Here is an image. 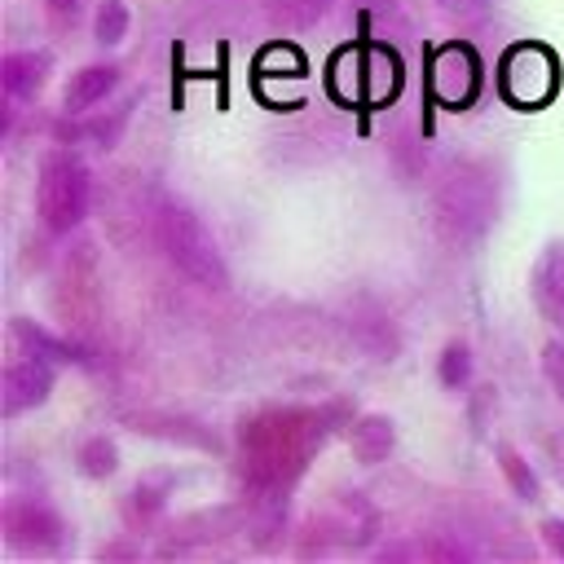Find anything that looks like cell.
Returning <instances> with one entry per match:
<instances>
[{"label": "cell", "instance_id": "obj_1", "mask_svg": "<svg viewBox=\"0 0 564 564\" xmlns=\"http://www.w3.org/2000/svg\"><path fill=\"white\" fill-rule=\"evenodd\" d=\"M498 216V189H494V176L476 163H458L445 172V181L436 185V198H432V220H436V234L445 242H476Z\"/></svg>", "mask_w": 564, "mask_h": 564}, {"label": "cell", "instance_id": "obj_2", "mask_svg": "<svg viewBox=\"0 0 564 564\" xmlns=\"http://www.w3.org/2000/svg\"><path fill=\"white\" fill-rule=\"evenodd\" d=\"M159 242L167 251V260L198 286L207 291H225L229 286V269H225V256L216 247V238L207 234V225L181 207V203H167L163 216H159Z\"/></svg>", "mask_w": 564, "mask_h": 564}, {"label": "cell", "instance_id": "obj_3", "mask_svg": "<svg viewBox=\"0 0 564 564\" xmlns=\"http://www.w3.org/2000/svg\"><path fill=\"white\" fill-rule=\"evenodd\" d=\"M35 207H40V220L53 229V234H70L84 212H88V172L75 154L66 150H53L44 163H40V181H35Z\"/></svg>", "mask_w": 564, "mask_h": 564}, {"label": "cell", "instance_id": "obj_4", "mask_svg": "<svg viewBox=\"0 0 564 564\" xmlns=\"http://www.w3.org/2000/svg\"><path fill=\"white\" fill-rule=\"evenodd\" d=\"M498 75H502V97L516 101V106H524V110L551 101V93H555V84H560V66H555V57H551L542 44H520V48H511V53L502 57V70H498Z\"/></svg>", "mask_w": 564, "mask_h": 564}, {"label": "cell", "instance_id": "obj_5", "mask_svg": "<svg viewBox=\"0 0 564 564\" xmlns=\"http://www.w3.org/2000/svg\"><path fill=\"white\" fill-rule=\"evenodd\" d=\"M53 370H57V361H48L40 352H22L18 361H9L4 379H0V410H4V419L40 405L53 392Z\"/></svg>", "mask_w": 564, "mask_h": 564}, {"label": "cell", "instance_id": "obj_6", "mask_svg": "<svg viewBox=\"0 0 564 564\" xmlns=\"http://www.w3.org/2000/svg\"><path fill=\"white\" fill-rule=\"evenodd\" d=\"M4 533H9V542H13V546L53 551V546H62L66 524H62V516H57L53 507L31 502V498H18V502H9V507H4Z\"/></svg>", "mask_w": 564, "mask_h": 564}, {"label": "cell", "instance_id": "obj_7", "mask_svg": "<svg viewBox=\"0 0 564 564\" xmlns=\"http://www.w3.org/2000/svg\"><path fill=\"white\" fill-rule=\"evenodd\" d=\"M476 75H480V66L467 44H449L432 57V88L445 106H467L476 93Z\"/></svg>", "mask_w": 564, "mask_h": 564}, {"label": "cell", "instance_id": "obj_8", "mask_svg": "<svg viewBox=\"0 0 564 564\" xmlns=\"http://www.w3.org/2000/svg\"><path fill=\"white\" fill-rule=\"evenodd\" d=\"M529 295L538 304V313L564 330V242H546L542 256L533 260V273H529Z\"/></svg>", "mask_w": 564, "mask_h": 564}, {"label": "cell", "instance_id": "obj_9", "mask_svg": "<svg viewBox=\"0 0 564 564\" xmlns=\"http://www.w3.org/2000/svg\"><path fill=\"white\" fill-rule=\"evenodd\" d=\"M48 66H53V57H48V53H35V48L9 53V57L0 62V84H4V93H9V97L31 101V97L44 88Z\"/></svg>", "mask_w": 564, "mask_h": 564}, {"label": "cell", "instance_id": "obj_10", "mask_svg": "<svg viewBox=\"0 0 564 564\" xmlns=\"http://www.w3.org/2000/svg\"><path fill=\"white\" fill-rule=\"evenodd\" d=\"M115 79H119V70H115L110 62H93V66H84V70L70 75V84H66V93H62V106H66L70 115H84L88 106L106 101V93L115 88Z\"/></svg>", "mask_w": 564, "mask_h": 564}, {"label": "cell", "instance_id": "obj_11", "mask_svg": "<svg viewBox=\"0 0 564 564\" xmlns=\"http://www.w3.org/2000/svg\"><path fill=\"white\" fill-rule=\"evenodd\" d=\"M388 449H392V419L370 414V419H361V423L352 427V454H357L361 463H379Z\"/></svg>", "mask_w": 564, "mask_h": 564}, {"label": "cell", "instance_id": "obj_12", "mask_svg": "<svg viewBox=\"0 0 564 564\" xmlns=\"http://www.w3.org/2000/svg\"><path fill=\"white\" fill-rule=\"evenodd\" d=\"M75 463H79V471H84L88 480H106V476L119 467V449H115V441H106V436H88V441L79 445Z\"/></svg>", "mask_w": 564, "mask_h": 564}, {"label": "cell", "instance_id": "obj_13", "mask_svg": "<svg viewBox=\"0 0 564 564\" xmlns=\"http://www.w3.org/2000/svg\"><path fill=\"white\" fill-rule=\"evenodd\" d=\"M494 454H498V467H502V476L511 480L516 498H524V502H538V498H542V489H538V476L529 471V463L520 458V449H511V445H498Z\"/></svg>", "mask_w": 564, "mask_h": 564}, {"label": "cell", "instance_id": "obj_14", "mask_svg": "<svg viewBox=\"0 0 564 564\" xmlns=\"http://www.w3.org/2000/svg\"><path fill=\"white\" fill-rule=\"evenodd\" d=\"M93 35H97V44H119L128 35V4L123 0H101L97 18H93Z\"/></svg>", "mask_w": 564, "mask_h": 564}, {"label": "cell", "instance_id": "obj_15", "mask_svg": "<svg viewBox=\"0 0 564 564\" xmlns=\"http://www.w3.org/2000/svg\"><path fill=\"white\" fill-rule=\"evenodd\" d=\"M436 379H441L445 388H463V383L471 379V352H467L463 344H445V352H441V361H436Z\"/></svg>", "mask_w": 564, "mask_h": 564}, {"label": "cell", "instance_id": "obj_16", "mask_svg": "<svg viewBox=\"0 0 564 564\" xmlns=\"http://www.w3.org/2000/svg\"><path fill=\"white\" fill-rule=\"evenodd\" d=\"M269 4H273V13H278V18H286V22L304 26V22L322 18V9H326L330 0H269Z\"/></svg>", "mask_w": 564, "mask_h": 564}, {"label": "cell", "instance_id": "obj_17", "mask_svg": "<svg viewBox=\"0 0 564 564\" xmlns=\"http://www.w3.org/2000/svg\"><path fill=\"white\" fill-rule=\"evenodd\" d=\"M542 375H546L551 392H555L560 405H564V344H560V339H551V344L542 348Z\"/></svg>", "mask_w": 564, "mask_h": 564}, {"label": "cell", "instance_id": "obj_18", "mask_svg": "<svg viewBox=\"0 0 564 564\" xmlns=\"http://www.w3.org/2000/svg\"><path fill=\"white\" fill-rule=\"evenodd\" d=\"M44 9H48V18L62 22V26L79 18V0H44Z\"/></svg>", "mask_w": 564, "mask_h": 564}, {"label": "cell", "instance_id": "obj_19", "mask_svg": "<svg viewBox=\"0 0 564 564\" xmlns=\"http://www.w3.org/2000/svg\"><path fill=\"white\" fill-rule=\"evenodd\" d=\"M542 542L564 560V520H542Z\"/></svg>", "mask_w": 564, "mask_h": 564}, {"label": "cell", "instance_id": "obj_20", "mask_svg": "<svg viewBox=\"0 0 564 564\" xmlns=\"http://www.w3.org/2000/svg\"><path fill=\"white\" fill-rule=\"evenodd\" d=\"M445 4H458V0H445Z\"/></svg>", "mask_w": 564, "mask_h": 564}]
</instances>
